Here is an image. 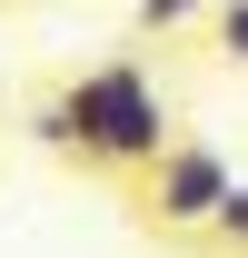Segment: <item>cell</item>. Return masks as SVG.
<instances>
[{"mask_svg": "<svg viewBox=\"0 0 248 258\" xmlns=\"http://www.w3.org/2000/svg\"><path fill=\"white\" fill-rule=\"evenodd\" d=\"M209 30H218V60H238V70H248V0H218Z\"/></svg>", "mask_w": 248, "mask_h": 258, "instance_id": "obj_4", "label": "cell"}, {"mask_svg": "<svg viewBox=\"0 0 248 258\" xmlns=\"http://www.w3.org/2000/svg\"><path fill=\"white\" fill-rule=\"evenodd\" d=\"M228 189H238V169L218 159L209 139H169V149L139 169V189H129V199H139V219H149V228L179 238V228H209Z\"/></svg>", "mask_w": 248, "mask_h": 258, "instance_id": "obj_2", "label": "cell"}, {"mask_svg": "<svg viewBox=\"0 0 248 258\" xmlns=\"http://www.w3.org/2000/svg\"><path fill=\"white\" fill-rule=\"evenodd\" d=\"M209 238H218V248H248V179H238L228 199H218V219H209Z\"/></svg>", "mask_w": 248, "mask_h": 258, "instance_id": "obj_5", "label": "cell"}, {"mask_svg": "<svg viewBox=\"0 0 248 258\" xmlns=\"http://www.w3.org/2000/svg\"><path fill=\"white\" fill-rule=\"evenodd\" d=\"M30 139L80 159V169H99V179H139L179 129H169V99H159L149 60H90L80 80H60L30 109Z\"/></svg>", "mask_w": 248, "mask_h": 258, "instance_id": "obj_1", "label": "cell"}, {"mask_svg": "<svg viewBox=\"0 0 248 258\" xmlns=\"http://www.w3.org/2000/svg\"><path fill=\"white\" fill-rule=\"evenodd\" d=\"M218 0H139L129 20H139V40H169V30H189V20H209Z\"/></svg>", "mask_w": 248, "mask_h": 258, "instance_id": "obj_3", "label": "cell"}]
</instances>
